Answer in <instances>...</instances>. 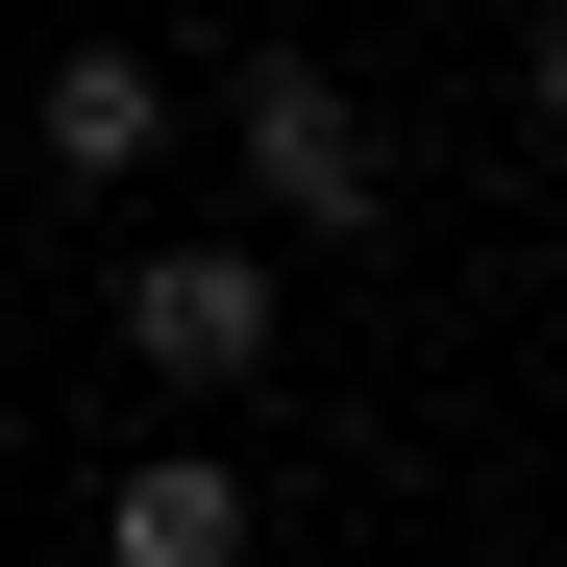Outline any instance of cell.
Masks as SVG:
<instances>
[{
  "mask_svg": "<svg viewBox=\"0 0 567 567\" xmlns=\"http://www.w3.org/2000/svg\"><path fill=\"white\" fill-rule=\"evenodd\" d=\"M223 148H247V198L297 223V247H395V124H370L321 50H247L223 74Z\"/></svg>",
  "mask_w": 567,
  "mask_h": 567,
  "instance_id": "obj_1",
  "label": "cell"
},
{
  "mask_svg": "<svg viewBox=\"0 0 567 567\" xmlns=\"http://www.w3.org/2000/svg\"><path fill=\"white\" fill-rule=\"evenodd\" d=\"M124 346L173 370V395H247V370L297 346V321H271V247H247V223H198V247H148V271H124Z\"/></svg>",
  "mask_w": 567,
  "mask_h": 567,
  "instance_id": "obj_2",
  "label": "cell"
},
{
  "mask_svg": "<svg viewBox=\"0 0 567 567\" xmlns=\"http://www.w3.org/2000/svg\"><path fill=\"white\" fill-rule=\"evenodd\" d=\"M25 173H50V198H124V173H173V50H50Z\"/></svg>",
  "mask_w": 567,
  "mask_h": 567,
  "instance_id": "obj_3",
  "label": "cell"
},
{
  "mask_svg": "<svg viewBox=\"0 0 567 567\" xmlns=\"http://www.w3.org/2000/svg\"><path fill=\"white\" fill-rule=\"evenodd\" d=\"M100 567H247V468H223V444L124 468V494H100Z\"/></svg>",
  "mask_w": 567,
  "mask_h": 567,
  "instance_id": "obj_4",
  "label": "cell"
},
{
  "mask_svg": "<svg viewBox=\"0 0 567 567\" xmlns=\"http://www.w3.org/2000/svg\"><path fill=\"white\" fill-rule=\"evenodd\" d=\"M518 100H543V124H567V0H543V50H518Z\"/></svg>",
  "mask_w": 567,
  "mask_h": 567,
  "instance_id": "obj_5",
  "label": "cell"
}]
</instances>
